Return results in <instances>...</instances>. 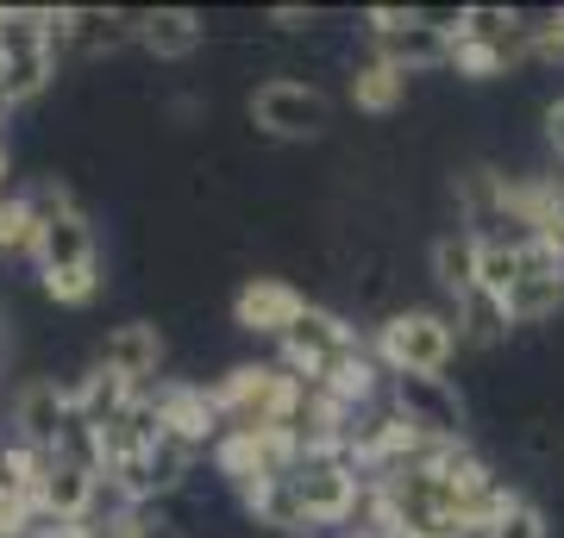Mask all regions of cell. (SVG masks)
Returning <instances> with one entry per match:
<instances>
[{
	"label": "cell",
	"mask_w": 564,
	"mask_h": 538,
	"mask_svg": "<svg viewBox=\"0 0 564 538\" xmlns=\"http://www.w3.org/2000/svg\"><path fill=\"white\" fill-rule=\"evenodd\" d=\"M226 432H295L307 407V382L282 363H239L214 382Z\"/></svg>",
	"instance_id": "1"
},
{
	"label": "cell",
	"mask_w": 564,
	"mask_h": 538,
	"mask_svg": "<svg viewBox=\"0 0 564 538\" xmlns=\"http://www.w3.org/2000/svg\"><path fill=\"white\" fill-rule=\"evenodd\" d=\"M44 295L57 307H88L101 295V251H95V226L82 207H63L51 220H39V244H32Z\"/></svg>",
	"instance_id": "2"
},
{
	"label": "cell",
	"mask_w": 564,
	"mask_h": 538,
	"mask_svg": "<svg viewBox=\"0 0 564 538\" xmlns=\"http://www.w3.org/2000/svg\"><path fill=\"white\" fill-rule=\"evenodd\" d=\"M458 319L433 314V307H408V314H389L377 332H370V358L383 363L389 382L408 376H445V363L458 358Z\"/></svg>",
	"instance_id": "3"
},
{
	"label": "cell",
	"mask_w": 564,
	"mask_h": 538,
	"mask_svg": "<svg viewBox=\"0 0 564 538\" xmlns=\"http://www.w3.org/2000/svg\"><path fill=\"white\" fill-rule=\"evenodd\" d=\"M527 44H533V25L521 13H508V7H464L458 32H452V69L470 81H496L514 63H527Z\"/></svg>",
	"instance_id": "4"
},
{
	"label": "cell",
	"mask_w": 564,
	"mask_h": 538,
	"mask_svg": "<svg viewBox=\"0 0 564 538\" xmlns=\"http://www.w3.org/2000/svg\"><path fill=\"white\" fill-rule=\"evenodd\" d=\"M0 44H7L0 88L13 95V107H25L57 76V13H44V7H0Z\"/></svg>",
	"instance_id": "5"
},
{
	"label": "cell",
	"mask_w": 564,
	"mask_h": 538,
	"mask_svg": "<svg viewBox=\"0 0 564 538\" xmlns=\"http://www.w3.org/2000/svg\"><path fill=\"white\" fill-rule=\"evenodd\" d=\"M370 351V339H358V326L345 314H333V307H307L302 326L282 339V370H295V376L307 382V388H326V382L339 376L351 358H364Z\"/></svg>",
	"instance_id": "6"
},
{
	"label": "cell",
	"mask_w": 564,
	"mask_h": 538,
	"mask_svg": "<svg viewBox=\"0 0 564 538\" xmlns=\"http://www.w3.org/2000/svg\"><path fill=\"white\" fill-rule=\"evenodd\" d=\"M364 25H370L377 57H389L395 69H408V76H421V69H452V32H445L433 13H421V7H370Z\"/></svg>",
	"instance_id": "7"
},
{
	"label": "cell",
	"mask_w": 564,
	"mask_h": 538,
	"mask_svg": "<svg viewBox=\"0 0 564 538\" xmlns=\"http://www.w3.org/2000/svg\"><path fill=\"white\" fill-rule=\"evenodd\" d=\"M295 488H302V507L314 526H345V519H358L370 476L351 463V451H307L295 470Z\"/></svg>",
	"instance_id": "8"
},
{
	"label": "cell",
	"mask_w": 564,
	"mask_h": 538,
	"mask_svg": "<svg viewBox=\"0 0 564 538\" xmlns=\"http://www.w3.org/2000/svg\"><path fill=\"white\" fill-rule=\"evenodd\" d=\"M302 439L295 432H226L220 444H214V470H220L239 495H251V488H263V482H282L302 470Z\"/></svg>",
	"instance_id": "9"
},
{
	"label": "cell",
	"mask_w": 564,
	"mask_h": 538,
	"mask_svg": "<svg viewBox=\"0 0 564 538\" xmlns=\"http://www.w3.org/2000/svg\"><path fill=\"white\" fill-rule=\"evenodd\" d=\"M251 120H258V132H270V139H321L326 120H333V100H326L314 81L276 76L251 95Z\"/></svg>",
	"instance_id": "10"
},
{
	"label": "cell",
	"mask_w": 564,
	"mask_h": 538,
	"mask_svg": "<svg viewBox=\"0 0 564 538\" xmlns=\"http://www.w3.org/2000/svg\"><path fill=\"white\" fill-rule=\"evenodd\" d=\"M508 319L514 326H545L564 307V251L545 239H521V282L508 288Z\"/></svg>",
	"instance_id": "11"
},
{
	"label": "cell",
	"mask_w": 564,
	"mask_h": 538,
	"mask_svg": "<svg viewBox=\"0 0 564 538\" xmlns=\"http://www.w3.org/2000/svg\"><path fill=\"white\" fill-rule=\"evenodd\" d=\"M13 426H20V444L57 458L63 439L76 432V388H63L57 376L20 382V395H13Z\"/></svg>",
	"instance_id": "12"
},
{
	"label": "cell",
	"mask_w": 564,
	"mask_h": 538,
	"mask_svg": "<svg viewBox=\"0 0 564 538\" xmlns=\"http://www.w3.org/2000/svg\"><path fill=\"white\" fill-rule=\"evenodd\" d=\"M151 395H158L163 439L188 444V451H214L226 439V414L214 400V388H202V382H158Z\"/></svg>",
	"instance_id": "13"
},
{
	"label": "cell",
	"mask_w": 564,
	"mask_h": 538,
	"mask_svg": "<svg viewBox=\"0 0 564 538\" xmlns=\"http://www.w3.org/2000/svg\"><path fill=\"white\" fill-rule=\"evenodd\" d=\"M101 495H113L101 470L57 451V458H51V476H44V495H39V519L44 526H95Z\"/></svg>",
	"instance_id": "14"
},
{
	"label": "cell",
	"mask_w": 564,
	"mask_h": 538,
	"mask_svg": "<svg viewBox=\"0 0 564 538\" xmlns=\"http://www.w3.org/2000/svg\"><path fill=\"white\" fill-rule=\"evenodd\" d=\"M314 307V300L295 288V282H282V276H251L232 295V326L239 332H258V339H289L295 326H302V314Z\"/></svg>",
	"instance_id": "15"
},
{
	"label": "cell",
	"mask_w": 564,
	"mask_h": 538,
	"mask_svg": "<svg viewBox=\"0 0 564 538\" xmlns=\"http://www.w3.org/2000/svg\"><path fill=\"white\" fill-rule=\"evenodd\" d=\"M139 39V20L107 13V7H63L57 13V57H107Z\"/></svg>",
	"instance_id": "16"
},
{
	"label": "cell",
	"mask_w": 564,
	"mask_h": 538,
	"mask_svg": "<svg viewBox=\"0 0 564 538\" xmlns=\"http://www.w3.org/2000/svg\"><path fill=\"white\" fill-rule=\"evenodd\" d=\"M101 370H113V376H126L132 388H144V382L163 370V332L151 326V319H126V326H113L101 344Z\"/></svg>",
	"instance_id": "17"
},
{
	"label": "cell",
	"mask_w": 564,
	"mask_h": 538,
	"mask_svg": "<svg viewBox=\"0 0 564 538\" xmlns=\"http://www.w3.org/2000/svg\"><path fill=\"white\" fill-rule=\"evenodd\" d=\"M395 407H402L408 419H421L426 432H440V439H464V400L452 395V382L445 376L395 382Z\"/></svg>",
	"instance_id": "18"
},
{
	"label": "cell",
	"mask_w": 564,
	"mask_h": 538,
	"mask_svg": "<svg viewBox=\"0 0 564 538\" xmlns=\"http://www.w3.org/2000/svg\"><path fill=\"white\" fill-rule=\"evenodd\" d=\"M433 276L452 300L477 295V282H484V232L477 226H458V232H440L433 239Z\"/></svg>",
	"instance_id": "19"
},
{
	"label": "cell",
	"mask_w": 564,
	"mask_h": 538,
	"mask_svg": "<svg viewBox=\"0 0 564 538\" xmlns=\"http://www.w3.org/2000/svg\"><path fill=\"white\" fill-rule=\"evenodd\" d=\"M202 39H207V25H202V13H188V7H158V13H144L139 20V44L151 51V57H163V63L195 57Z\"/></svg>",
	"instance_id": "20"
},
{
	"label": "cell",
	"mask_w": 564,
	"mask_h": 538,
	"mask_svg": "<svg viewBox=\"0 0 564 538\" xmlns=\"http://www.w3.org/2000/svg\"><path fill=\"white\" fill-rule=\"evenodd\" d=\"M139 395H144V388H132L126 376H113V370L95 363V370L76 382V419L88 426V432H107V426H113V419H120Z\"/></svg>",
	"instance_id": "21"
},
{
	"label": "cell",
	"mask_w": 564,
	"mask_h": 538,
	"mask_svg": "<svg viewBox=\"0 0 564 538\" xmlns=\"http://www.w3.org/2000/svg\"><path fill=\"white\" fill-rule=\"evenodd\" d=\"M402 100H408V69H395L389 57H364L358 69H351V107H358V113L383 120Z\"/></svg>",
	"instance_id": "22"
},
{
	"label": "cell",
	"mask_w": 564,
	"mask_h": 538,
	"mask_svg": "<svg viewBox=\"0 0 564 538\" xmlns=\"http://www.w3.org/2000/svg\"><path fill=\"white\" fill-rule=\"evenodd\" d=\"M245 514L258 519V526H270V532H302V526H314V519H307V507H302V488H295V476L251 488V495H245Z\"/></svg>",
	"instance_id": "23"
},
{
	"label": "cell",
	"mask_w": 564,
	"mask_h": 538,
	"mask_svg": "<svg viewBox=\"0 0 564 538\" xmlns=\"http://www.w3.org/2000/svg\"><path fill=\"white\" fill-rule=\"evenodd\" d=\"M508 326H514L508 307L496 295H484V288L458 300V339L464 344H496V339H508Z\"/></svg>",
	"instance_id": "24"
},
{
	"label": "cell",
	"mask_w": 564,
	"mask_h": 538,
	"mask_svg": "<svg viewBox=\"0 0 564 538\" xmlns=\"http://www.w3.org/2000/svg\"><path fill=\"white\" fill-rule=\"evenodd\" d=\"M521 282V239H508V232H484V295L508 300V288Z\"/></svg>",
	"instance_id": "25"
},
{
	"label": "cell",
	"mask_w": 564,
	"mask_h": 538,
	"mask_svg": "<svg viewBox=\"0 0 564 538\" xmlns=\"http://www.w3.org/2000/svg\"><path fill=\"white\" fill-rule=\"evenodd\" d=\"M32 244H39V207H32V195H7L0 200V257L32 251Z\"/></svg>",
	"instance_id": "26"
},
{
	"label": "cell",
	"mask_w": 564,
	"mask_h": 538,
	"mask_svg": "<svg viewBox=\"0 0 564 538\" xmlns=\"http://www.w3.org/2000/svg\"><path fill=\"white\" fill-rule=\"evenodd\" d=\"M484 538H545V514H540V501H527L521 488H514V501H508L502 514H496V526H489Z\"/></svg>",
	"instance_id": "27"
},
{
	"label": "cell",
	"mask_w": 564,
	"mask_h": 538,
	"mask_svg": "<svg viewBox=\"0 0 564 538\" xmlns=\"http://www.w3.org/2000/svg\"><path fill=\"white\" fill-rule=\"evenodd\" d=\"M527 63H564V13L533 25V44H527Z\"/></svg>",
	"instance_id": "28"
},
{
	"label": "cell",
	"mask_w": 564,
	"mask_h": 538,
	"mask_svg": "<svg viewBox=\"0 0 564 538\" xmlns=\"http://www.w3.org/2000/svg\"><path fill=\"white\" fill-rule=\"evenodd\" d=\"M545 144H552V157L564 163V95L545 107Z\"/></svg>",
	"instance_id": "29"
},
{
	"label": "cell",
	"mask_w": 564,
	"mask_h": 538,
	"mask_svg": "<svg viewBox=\"0 0 564 538\" xmlns=\"http://www.w3.org/2000/svg\"><path fill=\"white\" fill-rule=\"evenodd\" d=\"M270 20H276L282 32H302V25H314V13H302V7H276Z\"/></svg>",
	"instance_id": "30"
},
{
	"label": "cell",
	"mask_w": 564,
	"mask_h": 538,
	"mask_svg": "<svg viewBox=\"0 0 564 538\" xmlns=\"http://www.w3.org/2000/svg\"><path fill=\"white\" fill-rule=\"evenodd\" d=\"M32 538H95V526H39Z\"/></svg>",
	"instance_id": "31"
},
{
	"label": "cell",
	"mask_w": 564,
	"mask_h": 538,
	"mask_svg": "<svg viewBox=\"0 0 564 538\" xmlns=\"http://www.w3.org/2000/svg\"><path fill=\"white\" fill-rule=\"evenodd\" d=\"M0 200H7V144H0Z\"/></svg>",
	"instance_id": "32"
},
{
	"label": "cell",
	"mask_w": 564,
	"mask_h": 538,
	"mask_svg": "<svg viewBox=\"0 0 564 538\" xmlns=\"http://www.w3.org/2000/svg\"><path fill=\"white\" fill-rule=\"evenodd\" d=\"M7 113H13V95H7V88H0V120H7Z\"/></svg>",
	"instance_id": "33"
},
{
	"label": "cell",
	"mask_w": 564,
	"mask_h": 538,
	"mask_svg": "<svg viewBox=\"0 0 564 538\" xmlns=\"http://www.w3.org/2000/svg\"><path fill=\"white\" fill-rule=\"evenodd\" d=\"M0 69H7V44H0Z\"/></svg>",
	"instance_id": "34"
},
{
	"label": "cell",
	"mask_w": 564,
	"mask_h": 538,
	"mask_svg": "<svg viewBox=\"0 0 564 538\" xmlns=\"http://www.w3.org/2000/svg\"><path fill=\"white\" fill-rule=\"evenodd\" d=\"M345 538H364V532H345Z\"/></svg>",
	"instance_id": "35"
}]
</instances>
